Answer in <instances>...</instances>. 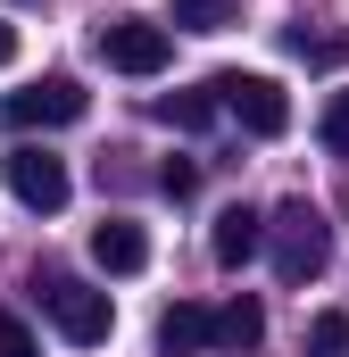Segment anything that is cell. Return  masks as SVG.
<instances>
[{
  "label": "cell",
  "instance_id": "cell-1",
  "mask_svg": "<svg viewBox=\"0 0 349 357\" xmlns=\"http://www.w3.org/2000/svg\"><path fill=\"white\" fill-rule=\"evenodd\" d=\"M266 258H274L283 282H316V274L333 266V225H325V208L283 199V208L266 216Z\"/></svg>",
  "mask_w": 349,
  "mask_h": 357
},
{
  "label": "cell",
  "instance_id": "cell-2",
  "mask_svg": "<svg viewBox=\"0 0 349 357\" xmlns=\"http://www.w3.org/2000/svg\"><path fill=\"white\" fill-rule=\"evenodd\" d=\"M34 291H42V316L59 324V341L100 349V341L117 333V307H108V291H91V282H75V274H42Z\"/></svg>",
  "mask_w": 349,
  "mask_h": 357
},
{
  "label": "cell",
  "instance_id": "cell-3",
  "mask_svg": "<svg viewBox=\"0 0 349 357\" xmlns=\"http://www.w3.org/2000/svg\"><path fill=\"white\" fill-rule=\"evenodd\" d=\"M216 100H225V116L242 125V133H258V142H283L291 133V91L274 84V75H216Z\"/></svg>",
  "mask_w": 349,
  "mask_h": 357
},
{
  "label": "cell",
  "instance_id": "cell-4",
  "mask_svg": "<svg viewBox=\"0 0 349 357\" xmlns=\"http://www.w3.org/2000/svg\"><path fill=\"white\" fill-rule=\"evenodd\" d=\"M84 108H91V91L75 84V75H42V84H25V91H8V100H0L8 133H34V125L50 133V125H75Z\"/></svg>",
  "mask_w": 349,
  "mask_h": 357
},
{
  "label": "cell",
  "instance_id": "cell-5",
  "mask_svg": "<svg viewBox=\"0 0 349 357\" xmlns=\"http://www.w3.org/2000/svg\"><path fill=\"white\" fill-rule=\"evenodd\" d=\"M100 59H108L117 75H158L174 59V33L150 25V17H108V25H100Z\"/></svg>",
  "mask_w": 349,
  "mask_h": 357
},
{
  "label": "cell",
  "instance_id": "cell-6",
  "mask_svg": "<svg viewBox=\"0 0 349 357\" xmlns=\"http://www.w3.org/2000/svg\"><path fill=\"white\" fill-rule=\"evenodd\" d=\"M8 191H17V208H34V216H59L67 208V158H50V150H8Z\"/></svg>",
  "mask_w": 349,
  "mask_h": 357
},
{
  "label": "cell",
  "instance_id": "cell-7",
  "mask_svg": "<svg viewBox=\"0 0 349 357\" xmlns=\"http://www.w3.org/2000/svg\"><path fill=\"white\" fill-rule=\"evenodd\" d=\"M91 266H100V274H142V266H150V233H142L133 216L91 225Z\"/></svg>",
  "mask_w": 349,
  "mask_h": 357
},
{
  "label": "cell",
  "instance_id": "cell-8",
  "mask_svg": "<svg viewBox=\"0 0 349 357\" xmlns=\"http://www.w3.org/2000/svg\"><path fill=\"white\" fill-rule=\"evenodd\" d=\"M258 250H266V216L258 208H225V216L208 225V258H216V266H250Z\"/></svg>",
  "mask_w": 349,
  "mask_h": 357
},
{
  "label": "cell",
  "instance_id": "cell-9",
  "mask_svg": "<svg viewBox=\"0 0 349 357\" xmlns=\"http://www.w3.org/2000/svg\"><path fill=\"white\" fill-rule=\"evenodd\" d=\"M200 349H216V316L200 299H174L158 316V357H200Z\"/></svg>",
  "mask_w": 349,
  "mask_h": 357
},
{
  "label": "cell",
  "instance_id": "cell-10",
  "mask_svg": "<svg viewBox=\"0 0 349 357\" xmlns=\"http://www.w3.org/2000/svg\"><path fill=\"white\" fill-rule=\"evenodd\" d=\"M266 341V307H258V291H233V299H225V307H216V349H258Z\"/></svg>",
  "mask_w": 349,
  "mask_h": 357
},
{
  "label": "cell",
  "instance_id": "cell-11",
  "mask_svg": "<svg viewBox=\"0 0 349 357\" xmlns=\"http://www.w3.org/2000/svg\"><path fill=\"white\" fill-rule=\"evenodd\" d=\"M158 116H167L174 133H200V125L225 116V100H216V84H208V91H174V100H158Z\"/></svg>",
  "mask_w": 349,
  "mask_h": 357
},
{
  "label": "cell",
  "instance_id": "cell-12",
  "mask_svg": "<svg viewBox=\"0 0 349 357\" xmlns=\"http://www.w3.org/2000/svg\"><path fill=\"white\" fill-rule=\"evenodd\" d=\"M174 25L183 33H225V25H242V0H174Z\"/></svg>",
  "mask_w": 349,
  "mask_h": 357
},
{
  "label": "cell",
  "instance_id": "cell-13",
  "mask_svg": "<svg viewBox=\"0 0 349 357\" xmlns=\"http://www.w3.org/2000/svg\"><path fill=\"white\" fill-rule=\"evenodd\" d=\"M308 357H349V316L341 307H325V316L308 324Z\"/></svg>",
  "mask_w": 349,
  "mask_h": 357
},
{
  "label": "cell",
  "instance_id": "cell-14",
  "mask_svg": "<svg viewBox=\"0 0 349 357\" xmlns=\"http://www.w3.org/2000/svg\"><path fill=\"white\" fill-rule=\"evenodd\" d=\"M291 50H299L308 67H341V59H349V33H291Z\"/></svg>",
  "mask_w": 349,
  "mask_h": 357
},
{
  "label": "cell",
  "instance_id": "cell-15",
  "mask_svg": "<svg viewBox=\"0 0 349 357\" xmlns=\"http://www.w3.org/2000/svg\"><path fill=\"white\" fill-rule=\"evenodd\" d=\"M316 133H325V150H341V158H349V91H333V100H325Z\"/></svg>",
  "mask_w": 349,
  "mask_h": 357
},
{
  "label": "cell",
  "instance_id": "cell-16",
  "mask_svg": "<svg viewBox=\"0 0 349 357\" xmlns=\"http://www.w3.org/2000/svg\"><path fill=\"white\" fill-rule=\"evenodd\" d=\"M158 191H167V199H191V191H200V167H191V158H167V167H158Z\"/></svg>",
  "mask_w": 349,
  "mask_h": 357
},
{
  "label": "cell",
  "instance_id": "cell-17",
  "mask_svg": "<svg viewBox=\"0 0 349 357\" xmlns=\"http://www.w3.org/2000/svg\"><path fill=\"white\" fill-rule=\"evenodd\" d=\"M0 357H42V349H34V333H25L17 316H0Z\"/></svg>",
  "mask_w": 349,
  "mask_h": 357
},
{
  "label": "cell",
  "instance_id": "cell-18",
  "mask_svg": "<svg viewBox=\"0 0 349 357\" xmlns=\"http://www.w3.org/2000/svg\"><path fill=\"white\" fill-rule=\"evenodd\" d=\"M8 59H17V25H0V67H8Z\"/></svg>",
  "mask_w": 349,
  "mask_h": 357
},
{
  "label": "cell",
  "instance_id": "cell-19",
  "mask_svg": "<svg viewBox=\"0 0 349 357\" xmlns=\"http://www.w3.org/2000/svg\"><path fill=\"white\" fill-rule=\"evenodd\" d=\"M17 8H42V0H17Z\"/></svg>",
  "mask_w": 349,
  "mask_h": 357
}]
</instances>
